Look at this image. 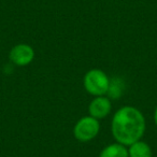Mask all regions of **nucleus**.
<instances>
[{"mask_svg": "<svg viewBox=\"0 0 157 157\" xmlns=\"http://www.w3.org/2000/svg\"><path fill=\"white\" fill-rule=\"evenodd\" d=\"M154 122H155V124H156V126H157V108H156V110H155V112H154Z\"/></svg>", "mask_w": 157, "mask_h": 157, "instance_id": "8", "label": "nucleus"}, {"mask_svg": "<svg viewBox=\"0 0 157 157\" xmlns=\"http://www.w3.org/2000/svg\"><path fill=\"white\" fill-rule=\"evenodd\" d=\"M112 110L111 101L105 96H97L92 100L88 107V112L90 115L93 117L100 120L110 114Z\"/></svg>", "mask_w": 157, "mask_h": 157, "instance_id": "5", "label": "nucleus"}, {"mask_svg": "<svg viewBox=\"0 0 157 157\" xmlns=\"http://www.w3.org/2000/svg\"><path fill=\"white\" fill-rule=\"evenodd\" d=\"M110 78L102 70L90 69L86 72L83 78V85L85 90L93 96H105L110 88Z\"/></svg>", "mask_w": 157, "mask_h": 157, "instance_id": "2", "label": "nucleus"}, {"mask_svg": "<svg viewBox=\"0 0 157 157\" xmlns=\"http://www.w3.org/2000/svg\"><path fill=\"white\" fill-rule=\"evenodd\" d=\"M100 130V124L98 120L93 116H84L75 123L73 128V135L78 141L90 142L97 137Z\"/></svg>", "mask_w": 157, "mask_h": 157, "instance_id": "3", "label": "nucleus"}, {"mask_svg": "<svg viewBox=\"0 0 157 157\" xmlns=\"http://www.w3.org/2000/svg\"><path fill=\"white\" fill-rule=\"evenodd\" d=\"M9 58L14 65L24 67V66L31 63V61L33 60V58H35V50L29 44H16L10 51Z\"/></svg>", "mask_w": 157, "mask_h": 157, "instance_id": "4", "label": "nucleus"}, {"mask_svg": "<svg viewBox=\"0 0 157 157\" xmlns=\"http://www.w3.org/2000/svg\"><path fill=\"white\" fill-rule=\"evenodd\" d=\"M145 118L142 112L130 105L118 109L111 123L113 138L125 146L139 141L145 132Z\"/></svg>", "mask_w": 157, "mask_h": 157, "instance_id": "1", "label": "nucleus"}, {"mask_svg": "<svg viewBox=\"0 0 157 157\" xmlns=\"http://www.w3.org/2000/svg\"><path fill=\"white\" fill-rule=\"evenodd\" d=\"M128 155L129 157H152V148L146 142L139 140L129 145Z\"/></svg>", "mask_w": 157, "mask_h": 157, "instance_id": "7", "label": "nucleus"}, {"mask_svg": "<svg viewBox=\"0 0 157 157\" xmlns=\"http://www.w3.org/2000/svg\"><path fill=\"white\" fill-rule=\"evenodd\" d=\"M99 157H129L128 148L123 144L115 142L105 146L100 152Z\"/></svg>", "mask_w": 157, "mask_h": 157, "instance_id": "6", "label": "nucleus"}]
</instances>
